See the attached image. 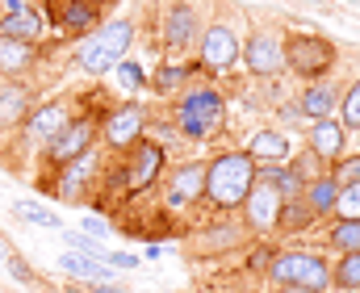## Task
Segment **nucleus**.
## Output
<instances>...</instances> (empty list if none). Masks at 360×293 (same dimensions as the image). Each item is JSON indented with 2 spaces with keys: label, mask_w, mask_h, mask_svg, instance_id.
I'll return each instance as SVG.
<instances>
[{
  "label": "nucleus",
  "mask_w": 360,
  "mask_h": 293,
  "mask_svg": "<svg viewBox=\"0 0 360 293\" xmlns=\"http://www.w3.org/2000/svg\"><path fill=\"white\" fill-rule=\"evenodd\" d=\"M105 168H109V151L96 143L92 151L80 155V159H72V164H63V168L38 176V189L51 193L55 201H72V205H76V201H92L96 189H101V181H105Z\"/></svg>",
  "instance_id": "nucleus-4"
},
{
  "label": "nucleus",
  "mask_w": 360,
  "mask_h": 293,
  "mask_svg": "<svg viewBox=\"0 0 360 293\" xmlns=\"http://www.w3.org/2000/svg\"><path fill=\"white\" fill-rule=\"evenodd\" d=\"M105 264L109 268H139V256L134 252H105Z\"/></svg>",
  "instance_id": "nucleus-38"
},
{
  "label": "nucleus",
  "mask_w": 360,
  "mask_h": 293,
  "mask_svg": "<svg viewBox=\"0 0 360 293\" xmlns=\"http://www.w3.org/2000/svg\"><path fill=\"white\" fill-rule=\"evenodd\" d=\"M293 172L302 176V185H310V181H319V176H327V164H323L319 155H310V151H302V155L293 159Z\"/></svg>",
  "instance_id": "nucleus-35"
},
{
  "label": "nucleus",
  "mask_w": 360,
  "mask_h": 293,
  "mask_svg": "<svg viewBox=\"0 0 360 293\" xmlns=\"http://www.w3.org/2000/svg\"><path fill=\"white\" fill-rule=\"evenodd\" d=\"M340 126L344 130H360V80L340 97Z\"/></svg>",
  "instance_id": "nucleus-33"
},
{
  "label": "nucleus",
  "mask_w": 360,
  "mask_h": 293,
  "mask_svg": "<svg viewBox=\"0 0 360 293\" xmlns=\"http://www.w3.org/2000/svg\"><path fill=\"white\" fill-rule=\"evenodd\" d=\"M335 193H340V189H335V181H331V176H319V181H310V185H306V205H310V209H314V218H323V214H331V209H335Z\"/></svg>",
  "instance_id": "nucleus-25"
},
{
  "label": "nucleus",
  "mask_w": 360,
  "mask_h": 293,
  "mask_svg": "<svg viewBox=\"0 0 360 293\" xmlns=\"http://www.w3.org/2000/svg\"><path fill=\"white\" fill-rule=\"evenodd\" d=\"M281 193L272 189L269 181H256L252 185V193H248V201H243V226L252 230V235H272L276 230V218H281Z\"/></svg>",
  "instance_id": "nucleus-15"
},
{
  "label": "nucleus",
  "mask_w": 360,
  "mask_h": 293,
  "mask_svg": "<svg viewBox=\"0 0 360 293\" xmlns=\"http://www.w3.org/2000/svg\"><path fill=\"white\" fill-rule=\"evenodd\" d=\"M164 168H168V151L160 143H147L143 138L130 155H122V164L113 172H105L101 185H113V189H122L126 197H139V193H151L160 185Z\"/></svg>",
  "instance_id": "nucleus-7"
},
{
  "label": "nucleus",
  "mask_w": 360,
  "mask_h": 293,
  "mask_svg": "<svg viewBox=\"0 0 360 293\" xmlns=\"http://www.w3.org/2000/svg\"><path fill=\"white\" fill-rule=\"evenodd\" d=\"M188 76H193V67H184V63H172V59H168V63L151 76V84H155V93H160V97H168V93L184 89V80H188Z\"/></svg>",
  "instance_id": "nucleus-28"
},
{
  "label": "nucleus",
  "mask_w": 360,
  "mask_h": 293,
  "mask_svg": "<svg viewBox=\"0 0 360 293\" xmlns=\"http://www.w3.org/2000/svg\"><path fill=\"white\" fill-rule=\"evenodd\" d=\"M226 126V100L214 84H188L176 97V130L188 143H210Z\"/></svg>",
  "instance_id": "nucleus-5"
},
{
  "label": "nucleus",
  "mask_w": 360,
  "mask_h": 293,
  "mask_svg": "<svg viewBox=\"0 0 360 293\" xmlns=\"http://www.w3.org/2000/svg\"><path fill=\"white\" fill-rule=\"evenodd\" d=\"M13 214H17L21 222H34V226H46V230H63V218H59L55 209H46V205H38V201H17V205H13Z\"/></svg>",
  "instance_id": "nucleus-27"
},
{
  "label": "nucleus",
  "mask_w": 360,
  "mask_h": 293,
  "mask_svg": "<svg viewBox=\"0 0 360 293\" xmlns=\"http://www.w3.org/2000/svg\"><path fill=\"white\" fill-rule=\"evenodd\" d=\"M30 4H34V0H30Z\"/></svg>",
  "instance_id": "nucleus-45"
},
{
  "label": "nucleus",
  "mask_w": 360,
  "mask_h": 293,
  "mask_svg": "<svg viewBox=\"0 0 360 293\" xmlns=\"http://www.w3.org/2000/svg\"><path fill=\"white\" fill-rule=\"evenodd\" d=\"M205 201V164H180L172 168L168 185H164V205L168 209H188Z\"/></svg>",
  "instance_id": "nucleus-16"
},
{
  "label": "nucleus",
  "mask_w": 360,
  "mask_h": 293,
  "mask_svg": "<svg viewBox=\"0 0 360 293\" xmlns=\"http://www.w3.org/2000/svg\"><path fill=\"white\" fill-rule=\"evenodd\" d=\"M281 117H285V122H306V117H302V113H297V105H293V100H289V105H285V109H281Z\"/></svg>",
  "instance_id": "nucleus-40"
},
{
  "label": "nucleus",
  "mask_w": 360,
  "mask_h": 293,
  "mask_svg": "<svg viewBox=\"0 0 360 293\" xmlns=\"http://www.w3.org/2000/svg\"><path fill=\"white\" fill-rule=\"evenodd\" d=\"M256 185V159L248 151H218L205 164V201L214 214H239Z\"/></svg>",
  "instance_id": "nucleus-2"
},
{
  "label": "nucleus",
  "mask_w": 360,
  "mask_h": 293,
  "mask_svg": "<svg viewBox=\"0 0 360 293\" xmlns=\"http://www.w3.org/2000/svg\"><path fill=\"white\" fill-rule=\"evenodd\" d=\"M4 260H8V247H4V239H0V264H4Z\"/></svg>",
  "instance_id": "nucleus-43"
},
{
  "label": "nucleus",
  "mask_w": 360,
  "mask_h": 293,
  "mask_svg": "<svg viewBox=\"0 0 360 293\" xmlns=\"http://www.w3.org/2000/svg\"><path fill=\"white\" fill-rule=\"evenodd\" d=\"M101 113L105 109H84V113H76L42 151H38V168H42V176L46 172H55V168H63V164H72V159H80L84 151H92L96 143H101Z\"/></svg>",
  "instance_id": "nucleus-6"
},
{
  "label": "nucleus",
  "mask_w": 360,
  "mask_h": 293,
  "mask_svg": "<svg viewBox=\"0 0 360 293\" xmlns=\"http://www.w3.org/2000/svg\"><path fill=\"white\" fill-rule=\"evenodd\" d=\"M310 226H314V209L306 205V197H293V201L281 205L276 230H285V235H302V230H310Z\"/></svg>",
  "instance_id": "nucleus-24"
},
{
  "label": "nucleus",
  "mask_w": 360,
  "mask_h": 293,
  "mask_svg": "<svg viewBox=\"0 0 360 293\" xmlns=\"http://www.w3.org/2000/svg\"><path fill=\"white\" fill-rule=\"evenodd\" d=\"M344 147H348V130L340 126V117H327V122H314L310 134H306V151L319 155L327 168L335 159H344Z\"/></svg>",
  "instance_id": "nucleus-17"
},
{
  "label": "nucleus",
  "mask_w": 360,
  "mask_h": 293,
  "mask_svg": "<svg viewBox=\"0 0 360 293\" xmlns=\"http://www.w3.org/2000/svg\"><path fill=\"white\" fill-rule=\"evenodd\" d=\"M101 4H105V8H109V4H122V0H101Z\"/></svg>",
  "instance_id": "nucleus-44"
},
{
  "label": "nucleus",
  "mask_w": 360,
  "mask_h": 293,
  "mask_svg": "<svg viewBox=\"0 0 360 293\" xmlns=\"http://www.w3.org/2000/svg\"><path fill=\"white\" fill-rule=\"evenodd\" d=\"M340 222H360V185H348L335 193V209H331Z\"/></svg>",
  "instance_id": "nucleus-30"
},
{
  "label": "nucleus",
  "mask_w": 360,
  "mask_h": 293,
  "mask_svg": "<svg viewBox=\"0 0 360 293\" xmlns=\"http://www.w3.org/2000/svg\"><path fill=\"white\" fill-rule=\"evenodd\" d=\"M42 89L46 80H0V138L25 122V113L42 100Z\"/></svg>",
  "instance_id": "nucleus-12"
},
{
  "label": "nucleus",
  "mask_w": 360,
  "mask_h": 293,
  "mask_svg": "<svg viewBox=\"0 0 360 293\" xmlns=\"http://www.w3.org/2000/svg\"><path fill=\"white\" fill-rule=\"evenodd\" d=\"M243 67L256 76V80H272L285 72V42L281 34L272 30H252L248 42H243Z\"/></svg>",
  "instance_id": "nucleus-13"
},
{
  "label": "nucleus",
  "mask_w": 360,
  "mask_h": 293,
  "mask_svg": "<svg viewBox=\"0 0 360 293\" xmlns=\"http://www.w3.org/2000/svg\"><path fill=\"white\" fill-rule=\"evenodd\" d=\"M147 122H151V113H147V105H139V100H117V105H109V109L101 113V143H105V151H109V155H130V151L143 143Z\"/></svg>",
  "instance_id": "nucleus-8"
},
{
  "label": "nucleus",
  "mask_w": 360,
  "mask_h": 293,
  "mask_svg": "<svg viewBox=\"0 0 360 293\" xmlns=\"http://www.w3.org/2000/svg\"><path fill=\"white\" fill-rule=\"evenodd\" d=\"M327 176L335 181V189H348V185H360V155H348V159H335L327 168Z\"/></svg>",
  "instance_id": "nucleus-32"
},
{
  "label": "nucleus",
  "mask_w": 360,
  "mask_h": 293,
  "mask_svg": "<svg viewBox=\"0 0 360 293\" xmlns=\"http://www.w3.org/2000/svg\"><path fill=\"white\" fill-rule=\"evenodd\" d=\"M92 293H130V289H122L117 281H109V285H92Z\"/></svg>",
  "instance_id": "nucleus-41"
},
{
  "label": "nucleus",
  "mask_w": 360,
  "mask_h": 293,
  "mask_svg": "<svg viewBox=\"0 0 360 293\" xmlns=\"http://www.w3.org/2000/svg\"><path fill=\"white\" fill-rule=\"evenodd\" d=\"M327 243H331L340 256L360 252V222H335V226L327 230Z\"/></svg>",
  "instance_id": "nucleus-29"
},
{
  "label": "nucleus",
  "mask_w": 360,
  "mask_h": 293,
  "mask_svg": "<svg viewBox=\"0 0 360 293\" xmlns=\"http://www.w3.org/2000/svg\"><path fill=\"white\" fill-rule=\"evenodd\" d=\"M63 243H68V252H80V256H92V260H105V243H96L92 235L84 230H63Z\"/></svg>",
  "instance_id": "nucleus-31"
},
{
  "label": "nucleus",
  "mask_w": 360,
  "mask_h": 293,
  "mask_svg": "<svg viewBox=\"0 0 360 293\" xmlns=\"http://www.w3.org/2000/svg\"><path fill=\"white\" fill-rule=\"evenodd\" d=\"M248 155H252L256 164H285L289 138H285L281 130H256V134L248 138Z\"/></svg>",
  "instance_id": "nucleus-23"
},
{
  "label": "nucleus",
  "mask_w": 360,
  "mask_h": 293,
  "mask_svg": "<svg viewBox=\"0 0 360 293\" xmlns=\"http://www.w3.org/2000/svg\"><path fill=\"white\" fill-rule=\"evenodd\" d=\"M285 67L302 80H323L335 67V46L323 34H289L285 38Z\"/></svg>",
  "instance_id": "nucleus-10"
},
{
  "label": "nucleus",
  "mask_w": 360,
  "mask_h": 293,
  "mask_svg": "<svg viewBox=\"0 0 360 293\" xmlns=\"http://www.w3.org/2000/svg\"><path fill=\"white\" fill-rule=\"evenodd\" d=\"M59 273H68L72 281H89V285H109V281H117V273H113L105 260H92V256H80V252H63V256H59Z\"/></svg>",
  "instance_id": "nucleus-22"
},
{
  "label": "nucleus",
  "mask_w": 360,
  "mask_h": 293,
  "mask_svg": "<svg viewBox=\"0 0 360 293\" xmlns=\"http://www.w3.org/2000/svg\"><path fill=\"white\" fill-rule=\"evenodd\" d=\"M197 63L214 76H226L235 63H239V34L235 25L226 21H210L201 34H197Z\"/></svg>",
  "instance_id": "nucleus-11"
},
{
  "label": "nucleus",
  "mask_w": 360,
  "mask_h": 293,
  "mask_svg": "<svg viewBox=\"0 0 360 293\" xmlns=\"http://www.w3.org/2000/svg\"><path fill=\"white\" fill-rule=\"evenodd\" d=\"M272 256H276V252H272V243H260V247L248 256V273H252V277H269Z\"/></svg>",
  "instance_id": "nucleus-37"
},
{
  "label": "nucleus",
  "mask_w": 360,
  "mask_h": 293,
  "mask_svg": "<svg viewBox=\"0 0 360 293\" xmlns=\"http://www.w3.org/2000/svg\"><path fill=\"white\" fill-rule=\"evenodd\" d=\"M0 38L38 46V42H46V17H42L34 4L21 8V13H0Z\"/></svg>",
  "instance_id": "nucleus-19"
},
{
  "label": "nucleus",
  "mask_w": 360,
  "mask_h": 293,
  "mask_svg": "<svg viewBox=\"0 0 360 293\" xmlns=\"http://www.w3.org/2000/svg\"><path fill=\"white\" fill-rule=\"evenodd\" d=\"M113 72H117V80H122V84H126L130 93H134V89H147V84H151V76H147V67H143L139 59H122V63H117Z\"/></svg>",
  "instance_id": "nucleus-34"
},
{
  "label": "nucleus",
  "mask_w": 360,
  "mask_h": 293,
  "mask_svg": "<svg viewBox=\"0 0 360 293\" xmlns=\"http://www.w3.org/2000/svg\"><path fill=\"white\" fill-rule=\"evenodd\" d=\"M80 100H84V93H76V89H72V93H59V97H42L30 113H25V122L4 138L0 159H4L8 168H17L21 176H30L38 151H42V147H46V143H51V138H55L76 113H84V109H109V105H113L105 93L92 100V105H80Z\"/></svg>",
  "instance_id": "nucleus-1"
},
{
  "label": "nucleus",
  "mask_w": 360,
  "mask_h": 293,
  "mask_svg": "<svg viewBox=\"0 0 360 293\" xmlns=\"http://www.w3.org/2000/svg\"><path fill=\"white\" fill-rule=\"evenodd\" d=\"M46 55H51L46 42L30 46V42L0 38V80H38V72H46V67H42Z\"/></svg>",
  "instance_id": "nucleus-14"
},
{
  "label": "nucleus",
  "mask_w": 360,
  "mask_h": 293,
  "mask_svg": "<svg viewBox=\"0 0 360 293\" xmlns=\"http://www.w3.org/2000/svg\"><path fill=\"white\" fill-rule=\"evenodd\" d=\"M4 268L13 273V281H17V285H38V273H34V264H30L25 256H17V252H8V260H4Z\"/></svg>",
  "instance_id": "nucleus-36"
},
{
  "label": "nucleus",
  "mask_w": 360,
  "mask_h": 293,
  "mask_svg": "<svg viewBox=\"0 0 360 293\" xmlns=\"http://www.w3.org/2000/svg\"><path fill=\"white\" fill-rule=\"evenodd\" d=\"M197 34H201V25H197V13H193V4L176 0V4L164 13V30H160V42H164L168 51H184V46H188Z\"/></svg>",
  "instance_id": "nucleus-18"
},
{
  "label": "nucleus",
  "mask_w": 360,
  "mask_h": 293,
  "mask_svg": "<svg viewBox=\"0 0 360 293\" xmlns=\"http://www.w3.org/2000/svg\"><path fill=\"white\" fill-rule=\"evenodd\" d=\"M272 293H310V289H297V285H272Z\"/></svg>",
  "instance_id": "nucleus-42"
},
{
  "label": "nucleus",
  "mask_w": 360,
  "mask_h": 293,
  "mask_svg": "<svg viewBox=\"0 0 360 293\" xmlns=\"http://www.w3.org/2000/svg\"><path fill=\"white\" fill-rule=\"evenodd\" d=\"M134 34H139V21H134V17H109V21H101L89 38L80 42L76 67H80L89 80H101L105 72H113V67L126 59Z\"/></svg>",
  "instance_id": "nucleus-3"
},
{
  "label": "nucleus",
  "mask_w": 360,
  "mask_h": 293,
  "mask_svg": "<svg viewBox=\"0 0 360 293\" xmlns=\"http://www.w3.org/2000/svg\"><path fill=\"white\" fill-rule=\"evenodd\" d=\"M272 285H297V289L310 293H327L331 289V264L314 252H302V247H289V252H276L269 264Z\"/></svg>",
  "instance_id": "nucleus-9"
},
{
  "label": "nucleus",
  "mask_w": 360,
  "mask_h": 293,
  "mask_svg": "<svg viewBox=\"0 0 360 293\" xmlns=\"http://www.w3.org/2000/svg\"><path fill=\"white\" fill-rule=\"evenodd\" d=\"M293 105H297V113H302V117H310V122H327V117H335V109H340V89H335L331 80L310 84L302 97L293 100Z\"/></svg>",
  "instance_id": "nucleus-21"
},
{
  "label": "nucleus",
  "mask_w": 360,
  "mask_h": 293,
  "mask_svg": "<svg viewBox=\"0 0 360 293\" xmlns=\"http://www.w3.org/2000/svg\"><path fill=\"white\" fill-rule=\"evenodd\" d=\"M243 230H248V226H239V222H231V218L222 214V222H218V226L197 230L193 252H197V256H222V252H235V247L243 243Z\"/></svg>",
  "instance_id": "nucleus-20"
},
{
  "label": "nucleus",
  "mask_w": 360,
  "mask_h": 293,
  "mask_svg": "<svg viewBox=\"0 0 360 293\" xmlns=\"http://www.w3.org/2000/svg\"><path fill=\"white\" fill-rule=\"evenodd\" d=\"M331 285H335L340 293H360V252L335 260V268H331Z\"/></svg>",
  "instance_id": "nucleus-26"
},
{
  "label": "nucleus",
  "mask_w": 360,
  "mask_h": 293,
  "mask_svg": "<svg viewBox=\"0 0 360 293\" xmlns=\"http://www.w3.org/2000/svg\"><path fill=\"white\" fill-rule=\"evenodd\" d=\"M109 218H101V214H92V218H84V235H101V239H109Z\"/></svg>",
  "instance_id": "nucleus-39"
}]
</instances>
